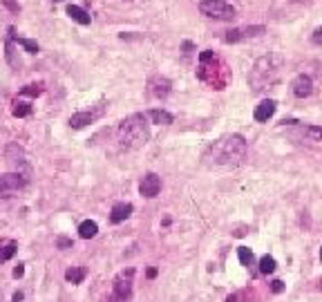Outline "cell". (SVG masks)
<instances>
[{
    "label": "cell",
    "instance_id": "1",
    "mask_svg": "<svg viewBox=\"0 0 322 302\" xmlns=\"http://www.w3.org/2000/svg\"><path fill=\"white\" fill-rule=\"evenodd\" d=\"M246 139L242 134H226L217 139L206 153V164L217 166V168H237L246 159Z\"/></svg>",
    "mask_w": 322,
    "mask_h": 302
},
{
    "label": "cell",
    "instance_id": "2",
    "mask_svg": "<svg viewBox=\"0 0 322 302\" xmlns=\"http://www.w3.org/2000/svg\"><path fill=\"white\" fill-rule=\"evenodd\" d=\"M148 139H150V130L145 114H132V117L123 119L117 128V141L126 150L143 148L148 143Z\"/></svg>",
    "mask_w": 322,
    "mask_h": 302
},
{
    "label": "cell",
    "instance_id": "3",
    "mask_svg": "<svg viewBox=\"0 0 322 302\" xmlns=\"http://www.w3.org/2000/svg\"><path fill=\"white\" fill-rule=\"evenodd\" d=\"M280 67H282V61H280L278 56H264V59H259L257 63L253 65L251 74H248V85L255 92L273 85L280 76Z\"/></svg>",
    "mask_w": 322,
    "mask_h": 302
},
{
    "label": "cell",
    "instance_id": "4",
    "mask_svg": "<svg viewBox=\"0 0 322 302\" xmlns=\"http://www.w3.org/2000/svg\"><path fill=\"white\" fill-rule=\"evenodd\" d=\"M199 12L215 20H235L237 18V9L233 5H228L226 0H201Z\"/></svg>",
    "mask_w": 322,
    "mask_h": 302
},
{
    "label": "cell",
    "instance_id": "5",
    "mask_svg": "<svg viewBox=\"0 0 322 302\" xmlns=\"http://www.w3.org/2000/svg\"><path fill=\"white\" fill-rule=\"evenodd\" d=\"M132 278H134V269H128V271H121L117 275L112 284V298L110 302H128L132 298Z\"/></svg>",
    "mask_w": 322,
    "mask_h": 302
},
{
    "label": "cell",
    "instance_id": "6",
    "mask_svg": "<svg viewBox=\"0 0 322 302\" xmlns=\"http://www.w3.org/2000/svg\"><path fill=\"white\" fill-rule=\"evenodd\" d=\"M266 32L264 25H253V27H237V29H228L224 40L226 43H240V40H246V38H257Z\"/></svg>",
    "mask_w": 322,
    "mask_h": 302
},
{
    "label": "cell",
    "instance_id": "7",
    "mask_svg": "<svg viewBox=\"0 0 322 302\" xmlns=\"http://www.w3.org/2000/svg\"><path fill=\"white\" fill-rule=\"evenodd\" d=\"M103 114V108H96V110H83V112H76L70 117V128L79 130V128H85L87 123H94L98 117Z\"/></svg>",
    "mask_w": 322,
    "mask_h": 302
},
{
    "label": "cell",
    "instance_id": "8",
    "mask_svg": "<svg viewBox=\"0 0 322 302\" xmlns=\"http://www.w3.org/2000/svg\"><path fill=\"white\" fill-rule=\"evenodd\" d=\"M159 190H161V179H159V175H154V173H148L141 179V184H139V192H141L143 197H148V199L157 197Z\"/></svg>",
    "mask_w": 322,
    "mask_h": 302
},
{
    "label": "cell",
    "instance_id": "9",
    "mask_svg": "<svg viewBox=\"0 0 322 302\" xmlns=\"http://www.w3.org/2000/svg\"><path fill=\"white\" fill-rule=\"evenodd\" d=\"M27 184L20 173H7V175H0V192H12V190H18Z\"/></svg>",
    "mask_w": 322,
    "mask_h": 302
},
{
    "label": "cell",
    "instance_id": "10",
    "mask_svg": "<svg viewBox=\"0 0 322 302\" xmlns=\"http://www.w3.org/2000/svg\"><path fill=\"white\" fill-rule=\"evenodd\" d=\"M291 90H293V94L298 98H306L311 92H313V81H311L309 76L300 74V76L293 79V83H291Z\"/></svg>",
    "mask_w": 322,
    "mask_h": 302
},
{
    "label": "cell",
    "instance_id": "11",
    "mask_svg": "<svg viewBox=\"0 0 322 302\" xmlns=\"http://www.w3.org/2000/svg\"><path fill=\"white\" fill-rule=\"evenodd\" d=\"M170 87H173V83L166 79V76H152V79H150V92H152V96H157V98L168 96Z\"/></svg>",
    "mask_w": 322,
    "mask_h": 302
},
{
    "label": "cell",
    "instance_id": "12",
    "mask_svg": "<svg viewBox=\"0 0 322 302\" xmlns=\"http://www.w3.org/2000/svg\"><path fill=\"white\" fill-rule=\"evenodd\" d=\"M275 101H271V98H266V101H262L259 106L255 108V112H253V117H255V121L257 123H264V121H269V119L275 114Z\"/></svg>",
    "mask_w": 322,
    "mask_h": 302
},
{
    "label": "cell",
    "instance_id": "13",
    "mask_svg": "<svg viewBox=\"0 0 322 302\" xmlns=\"http://www.w3.org/2000/svg\"><path fill=\"white\" fill-rule=\"evenodd\" d=\"M130 215H132V204L121 202V204H114L112 213H110V222L112 224H121V222H126Z\"/></svg>",
    "mask_w": 322,
    "mask_h": 302
},
{
    "label": "cell",
    "instance_id": "14",
    "mask_svg": "<svg viewBox=\"0 0 322 302\" xmlns=\"http://www.w3.org/2000/svg\"><path fill=\"white\" fill-rule=\"evenodd\" d=\"M67 16H70L72 20H76L79 25H90L92 23V16L83 7H79V5H70V7H67Z\"/></svg>",
    "mask_w": 322,
    "mask_h": 302
},
{
    "label": "cell",
    "instance_id": "15",
    "mask_svg": "<svg viewBox=\"0 0 322 302\" xmlns=\"http://www.w3.org/2000/svg\"><path fill=\"white\" fill-rule=\"evenodd\" d=\"M145 117H148L152 123H157V126H170V123L175 121L173 114L166 112V110H150L148 114H145Z\"/></svg>",
    "mask_w": 322,
    "mask_h": 302
},
{
    "label": "cell",
    "instance_id": "16",
    "mask_svg": "<svg viewBox=\"0 0 322 302\" xmlns=\"http://www.w3.org/2000/svg\"><path fill=\"white\" fill-rule=\"evenodd\" d=\"M98 233V226H96V222H92V220H85V222H81V226H79V235L83 239H90V237H94Z\"/></svg>",
    "mask_w": 322,
    "mask_h": 302
},
{
    "label": "cell",
    "instance_id": "17",
    "mask_svg": "<svg viewBox=\"0 0 322 302\" xmlns=\"http://www.w3.org/2000/svg\"><path fill=\"white\" fill-rule=\"evenodd\" d=\"M65 280H67V282H72V284H81L83 280H85V269H81V267L67 269L65 271Z\"/></svg>",
    "mask_w": 322,
    "mask_h": 302
},
{
    "label": "cell",
    "instance_id": "18",
    "mask_svg": "<svg viewBox=\"0 0 322 302\" xmlns=\"http://www.w3.org/2000/svg\"><path fill=\"white\" fill-rule=\"evenodd\" d=\"M14 253H16V242H5V244H0V264L7 262V260H12Z\"/></svg>",
    "mask_w": 322,
    "mask_h": 302
},
{
    "label": "cell",
    "instance_id": "19",
    "mask_svg": "<svg viewBox=\"0 0 322 302\" xmlns=\"http://www.w3.org/2000/svg\"><path fill=\"white\" fill-rule=\"evenodd\" d=\"M275 267H278V264H275V260L271 258V255H264V258L259 260V273L269 275V273H273V271H275Z\"/></svg>",
    "mask_w": 322,
    "mask_h": 302
},
{
    "label": "cell",
    "instance_id": "20",
    "mask_svg": "<svg viewBox=\"0 0 322 302\" xmlns=\"http://www.w3.org/2000/svg\"><path fill=\"white\" fill-rule=\"evenodd\" d=\"M302 134L311 141H322V128L320 126H302Z\"/></svg>",
    "mask_w": 322,
    "mask_h": 302
},
{
    "label": "cell",
    "instance_id": "21",
    "mask_svg": "<svg viewBox=\"0 0 322 302\" xmlns=\"http://www.w3.org/2000/svg\"><path fill=\"white\" fill-rule=\"evenodd\" d=\"M12 112H14V117H27V114L32 112V106H29L27 101H16L14 108H12Z\"/></svg>",
    "mask_w": 322,
    "mask_h": 302
},
{
    "label": "cell",
    "instance_id": "22",
    "mask_svg": "<svg viewBox=\"0 0 322 302\" xmlns=\"http://www.w3.org/2000/svg\"><path fill=\"white\" fill-rule=\"evenodd\" d=\"M237 258H240V262L244 264V267H251V264H253V251L248 246L237 248Z\"/></svg>",
    "mask_w": 322,
    "mask_h": 302
},
{
    "label": "cell",
    "instance_id": "23",
    "mask_svg": "<svg viewBox=\"0 0 322 302\" xmlns=\"http://www.w3.org/2000/svg\"><path fill=\"white\" fill-rule=\"evenodd\" d=\"M7 61H9V65H12V67L20 65V61L16 59V45H14V38L7 40Z\"/></svg>",
    "mask_w": 322,
    "mask_h": 302
},
{
    "label": "cell",
    "instance_id": "24",
    "mask_svg": "<svg viewBox=\"0 0 322 302\" xmlns=\"http://www.w3.org/2000/svg\"><path fill=\"white\" fill-rule=\"evenodd\" d=\"M40 92H43V87H40V85H27V87H23V90H20V94H32V96H38Z\"/></svg>",
    "mask_w": 322,
    "mask_h": 302
},
{
    "label": "cell",
    "instance_id": "25",
    "mask_svg": "<svg viewBox=\"0 0 322 302\" xmlns=\"http://www.w3.org/2000/svg\"><path fill=\"white\" fill-rule=\"evenodd\" d=\"M271 291H273V293H282V291H284V282H282V280H273V282H271Z\"/></svg>",
    "mask_w": 322,
    "mask_h": 302
},
{
    "label": "cell",
    "instance_id": "26",
    "mask_svg": "<svg viewBox=\"0 0 322 302\" xmlns=\"http://www.w3.org/2000/svg\"><path fill=\"white\" fill-rule=\"evenodd\" d=\"M311 40H313L315 45H322V27H318V29H315V32H313V36H311Z\"/></svg>",
    "mask_w": 322,
    "mask_h": 302
},
{
    "label": "cell",
    "instance_id": "27",
    "mask_svg": "<svg viewBox=\"0 0 322 302\" xmlns=\"http://www.w3.org/2000/svg\"><path fill=\"white\" fill-rule=\"evenodd\" d=\"M56 244H59L61 248H70V246H72V239H67V237H59V242H56Z\"/></svg>",
    "mask_w": 322,
    "mask_h": 302
},
{
    "label": "cell",
    "instance_id": "28",
    "mask_svg": "<svg viewBox=\"0 0 322 302\" xmlns=\"http://www.w3.org/2000/svg\"><path fill=\"white\" fill-rule=\"evenodd\" d=\"M3 3H5V5H7V7H9V9H12V12H18V9H20V7H18V5H16V3H14V0H3Z\"/></svg>",
    "mask_w": 322,
    "mask_h": 302
},
{
    "label": "cell",
    "instance_id": "29",
    "mask_svg": "<svg viewBox=\"0 0 322 302\" xmlns=\"http://www.w3.org/2000/svg\"><path fill=\"white\" fill-rule=\"evenodd\" d=\"M23 273H25L23 264H18V267H16V269H14V278H23Z\"/></svg>",
    "mask_w": 322,
    "mask_h": 302
},
{
    "label": "cell",
    "instance_id": "30",
    "mask_svg": "<svg viewBox=\"0 0 322 302\" xmlns=\"http://www.w3.org/2000/svg\"><path fill=\"white\" fill-rule=\"evenodd\" d=\"M148 278H150V280L157 278V269H148Z\"/></svg>",
    "mask_w": 322,
    "mask_h": 302
},
{
    "label": "cell",
    "instance_id": "31",
    "mask_svg": "<svg viewBox=\"0 0 322 302\" xmlns=\"http://www.w3.org/2000/svg\"><path fill=\"white\" fill-rule=\"evenodd\" d=\"M20 300H23V293H16V295H14V302H20Z\"/></svg>",
    "mask_w": 322,
    "mask_h": 302
},
{
    "label": "cell",
    "instance_id": "32",
    "mask_svg": "<svg viewBox=\"0 0 322 302\" xmlns=\"http://www.w3.org/2000/svg\"><path fill=\"white\" fill-rule=\"evenodd\" d=\"M291 3H311V0H291Z\"/></svg>",
    "mask_w": 322,
    "mask_h": 302
},
{
    "label": "cell",
    "instance_id": "33",
    "mask_svg": "<svg viewBox=\"0 0 322 302\" xmlns=\"http://www.w3.org/2000/svg\"><path fill=\"white\" fill-rule=\"evenodd\" d=\"M318 289L322 291V278H320V282H318Z\"/></svg>",
    "mask_w": 322,
    "mask_h": 302
},
{
    "label": "cell",
    "instance_id": "34",
    "mask_svg": "<svg viewBox=\"0 0 322 302\" xmlns=\"http://www.w3.org/2000/svg\"><path fill=\"white\" fill-rule=\"evenodd\" d=\"M320 260H322V248H320Z\"/></svg>",
    "mask_w": 322,
    "mask_h": 302
},
{
    "label": "cell",
    "instance_id": "35",
    "mask_svg": "<svg viewBox=\"0 0 322 302\" xmlns=\"http://www.w3.org/2000/svg\"><path fill=\"white\" fill-rule=\"evenodd\" d=\"M54 3H61V0H54Z\"/></svg>",
    "mask_w": 322,
    "mask_h": 302
}]
</instances>
